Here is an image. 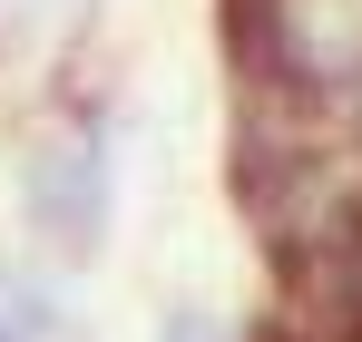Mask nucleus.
<instances>
[{"label": "nucleus", "instance_id": "obj_3", "mask_svg": "<svg viewBox=\"0 0 362 342\" xmlns=\"http://www.w3.org/2000/svg\"><path fill=\"white\" fill-rule=\"evenodd\" d=\"M0 342H20V323H10V313H0Z\"/></svg>", "mask_w": 362, "mask_h": 342}, {"label": "nucleus", "instance_id": "obj_1", "mask_svg": "<svg viewBox=\"0 0 362 342\" xmlns=\"http://www.w3.org/2000/svg\"><path fill=\"white\" fill-rule=\"evenodd\" d=\"M20 225L40 235L49 254H69V264L98 254V235H108V147H98L88 117L40 127L20 147Z\"/></svg>", "mask_w": 362, "mask_h": 342}, {"label": "nucleus", "instance_id": "obj_4", "mask_svg": "<svg viewBox=\"0 0 362 342\" xmlns=\"http://www.w3.org/2000/svg\"><path fill=\"white\" fill-rule=\"evenodd\" d=\"M353 342H362V333H353Z\"/></svg>", "mask_w": 362, "mask_h": 342}, {"label": "nucleus", "instance_id": "obj_2", "mask_svg": "<svg viewBox=\"0 0 362 342\" xmlns=\"http://www.w3.org/2000/svg\"><path fill=\"white\" fill-rule=\"evenodd\" d=\"M157 342H235V333H226L216 303H167V313H157Z\"/></svg>", "mask_w": 362, "mask_h": 342}]
</instances>
